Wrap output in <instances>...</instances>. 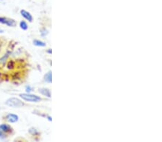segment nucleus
I'll return each instance as SVG.
<instances>
[{"mask_svg": "<svg viewBox=\"0 0 162 142\" xmlns=\"http://www.w3.org/2000/svg\"><path fill=\"white\" fill-rule=\"evenodd\" d=\"M4 104L6 106L11 108H15V109H17V108L18 109V108H23L26 106V104L25 103V101H23V100L15 97H12L8 99L5 101Z\"/></svg>", "mask_w": 162, "mask_h": 142, "instance_id": "1", "label": "nucleus"}, {"mask_svg": "<svg viewBox=\"0 0 162 142\" xmlns=\"http://www.w3.org/2000/svg\"><path fill=\"white\" fill-rule=\"evenodd\" d=\"M19 97L22 100L26 102H31V103H38L43 101V99L37 95L28 93H20Z\"/></svg>", "mask_w": 162, "mask_h": 142, "instance_id": "2", "label": "nucleus"}, {"mask_svg": "<svg viewBox=\"0 0 162 142\" xmlns=\"http://www.w3.org/2000/svg\"><path fill=\"white\" fill-rule=\"evenodd\" d=\"M0 24L6 25L9 28H15L17 26V21L12 18L0 16Z\"/></svg>", "mask_w": 162, "mask_h": 142, "instance_id": "3", "label": "nucleus"}, {"mask_svg": "<svg viewBox=\"0 0 162 142\" xmlns=\"http://www.w3.org/2000/svg\"><path fill=\"white\" fill-rule=\"evenodd\" d=\"M20 118L17 114H7L2 116V121L8 123H15L19 121Z\"/></svg>", "mask_w": 162, "mask_h": 142, "instance_id": "4", "label": "nucleus"}, {"mask_svg": "<svg viewBox=\"0 0 162 142\" xmlns=\"http://www.w3.org/2000/svg\"><path fill=\"white\" fill-rule=\"evenodd\" d=\"M0 129L4 132L5 134L7 135L8 136H12L15 133V130L11 125L8 123L4 122L0 124Z\"/></svg>", "mask_w": 162, "mask_h": 142, "instance_id": "5", "label": "nucleus"}, {"mask_svg": "<svg viewBox=\"0 0 162 142\" xmlns=\"http://www.w3.org/2000/svg\"><path fill=\"white\" fill-rule=\"evenodd\" d=\"M20 15H21V16L23 17L25 20L28 21L29 22H33V15L30 14L29 12L26 11L25 9H21L20 11Z\"/></svg>", "mask_w": 162, "mask_h": 142, "instance_id": "6", "label": "nucleus"}, {"mask_svg": "<svg viewBox=\"0 0 162 142\" xmlns=\"http://www.w3.org/2000/svg\"><path fill=\"white\" fill-rule=\"evenodd\" d=\"M38 92L40 93V94L43 95V96H45V97L51 98V93H50V91L48 88H41L38 89Z\"/></svg>", "mask_w": 162, "mask_h": 142, "instance_id": "7", "label": "nucleus"}, {"mask_svg": "<svg viewBox=\"0 0 162 142\" xmlns=\"http://www.w3.org/2000/svg\"><path fill=\"white\" fill-rule=\"evenodd\" d=\"M33 45L36 47H44L46 46V43L45 42L42 41V40H34L33 41Z\"/></svg>", "mask_w": 162, "mask_h": 142, "instance_id": "8", "label": "nucleus"}, {"mask_svg": "<svg viewBox=\"0 0 162 142\" xmlns=\"http://www.w3.org/2000/svg\"><path fill=\"white\" fill-rule=\"evenodd\" d=\"M44 81L47 83H51L52 82V72L51 71H48L44 76Z\"/></svg>", "mask_w": 162, "mask_h": 142, "instance_id": "9", "label": "nucleus"}, {"mask_svg": "<svg viewBox=\"0 0 162 142\" xmlns=\"http://www.w3.org/2000/svg\"><path fill=\"white\" fill-rule=\"evenodd\" d=\"M28 133H30L31 136H38L40 135L39 131H38V129L34 127H30L29 129H28Z\"/></svg>", "mask_w": 162, "mask_h": 142, "instance_id": "10", "label": "nucleus"}, {"mask_svg": "<svg viewBox=\"0 0 162 142\" xmlns=\"http://www.w3.org/2000/svg\"><path fill=\"white\" fill-rule=\"evenodd\" d=\"M19 25H20V29H21V30H25H25H28V23H27L25 20H21V21L20 22Z\"/></svg>", "mask_w": 162, "mask_h": 142, "instance_id": "11", "label": "nucleus"}, {"mask_svg": "<svg viewBox=\"0 0 162 142\" xmlns=\"http://www.w3.org/2000/svg\"><path fill=\"white\" fill-rule=\"evenodd\" d=\"M8 137H9V136H8L7 134H5V133L3 132L1 129H0V139L5 140V139H7V138Z\"/></svg>", "mask_w": 162, "mask_h": 142, "instance_id": "12", "label": "nucleus"}, {"mask_svg": "<svg viewBox=\"0 0 162 142\" xmlns=\"http://www.w3.org/2000/svg\"><path fill=\"white\" fill-rule=\"evenodd\" d=\"M40 35H41L42 37H45L48 35V31L45 28L42 29L40 30Z\"/></svg>", "mask_w": 162, "mask_h": 142, "instance_id": "13", "label": "nucleus"}, {"mask_svg": "<svg viewBox=\"0 0 162 142\" xmlns=\"http://www.w3.org/2000/svg\"><path fill=\"white\" fill-rule=\"evenodd\" d=\"M33 88L30 85H27L26 87H25V91H26V93H30L31 92H33Z\"/></svg>", "mask_w": 162, "mask_h": 142, "instance_id": "14", "label": "nucleus"}, {"mask_svg": "<svg viewBox=\"0 0 162 142\" xmlns=\"http://www.w3.org/2000/svg\"><path fill=\"white\" fill-rule=\"evenodd\" d=\"M47 52H48V54H51L52 53V50H51V49H48V50H47Z\"/></svg>", "mask_w": 162, "mask_h": 142, "instance_id": "15", "label": "nucleus"}, {"mask_svg": "<svg viewBox=\"0 0 162 142\" xmlns=\"http://www.w3.org/2000/svg\"><path fill=\"white\" fill-rule=\"evenodd\" d=\"M47 118H48V121H52V118L50 117V116H47Z\"/></svg>", "mask_w": 162, "mask_h": 142, "instance_id": "16", "label": "nucleus"}, {"mask_svg": "<svg viewBox=\"0 0 162 142\" xmlns=\"http://www.w3.org/2000/svg\"><path fill=\"white\" fill-rule=\"evenodd\" d=\"M4 33V30H1V29H0V33Z\"/></svg>", "mask_w": 162, "mask_h": 142, "instance_id": "17", "label": "nucleus"}]
</instances>
